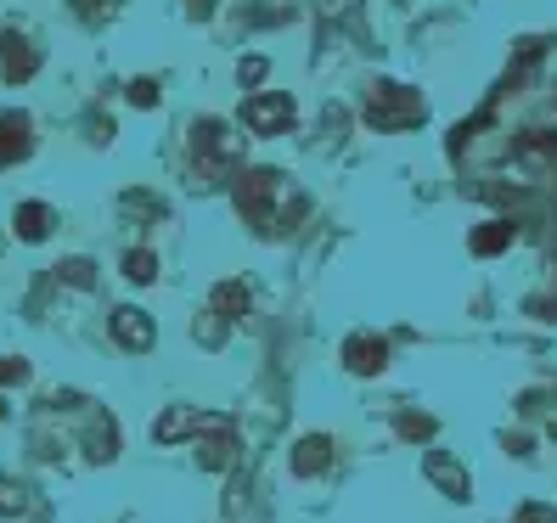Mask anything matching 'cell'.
Segmentation results:
<instances>
[{
    "instance_id": "cell-12",
    "label": "cell",
    "mask_w": 557,
    "mask_h": 523,
    "mask_svg": "<svg viewBox=\"0 0 557 523\" xmlns=\"http://www.w3.org/2000/svg\"><path fill=\"white\" fill-rule=\"evenodd\" d=\"M85 450H90V462H113V456H119V428H113L108 411H96L85 422Z\"/></svg>"
},
{
    "instance_id": "cell-13",
    "label": "cell",
    "mask_w": 557,
    "mask_h": 523,
    "mask_svg": "<svg viewBox=\"0 0 557 523\" xmlns=\"http://www.w3.org/2000/svg\"><path fill=\"white\" fill-rule=\"evenodd\" d=\"M17 237L23 242H46L51 237V209L46 203H23L17 209Z\"/></svg>"
},
{
    "instance_id": "cell-17",
    "label": "cell",
    "mask_w": 557,
    "mask_h": 523,
    "mask_svg": "<svg viewBox=\"0 0 557 523\" xmlns=\"http://www.w3.org/2000/svg\"><path fill=\"white\" fill-rule=\"evenodd\" d=\"M74 12H79L85 23H108V17L119 12V0H74Z\"/></svg>"
},
{
    "instance_id": "cell-14",
    "label": "cell",
    "mask_w": 557,
    "mask_h": 523,
    "mask_svg": "<svg viewBox=\"0 0 557 523\" xmlns=\"http://www.w3.org/2000/svg\"><path fill=\"white\" fill-rule=\"evenodd\" d=\"M124 276H129V282H152V276H158V259H152L147 248H129V253H124Z\"/></svg>"
},
{
    "instance_id": "cell-1",
    "label": "cell",
    "mask_w": 557,
    "mask_h": 523,
    "mask_svg": "<svg viewBox=\"0 0 557 523\" xmlns=\"http://www.w3.org/2000/svg\"><path fill=\"white\" fill-rule=\"evenodd\" d=\"M163 445L170 439H181V434H203V450H198V462L209 468V473H225L232 468V456H237V422L232 416H220V411H186V406H175V411H163L158 416V428H152Z\"/></svg>"
},
{
    "instance_id": "cell-3",
    "label": "cell",
    "mask_w": 557,
    "mask_h": 523,
    "mask_svg": "<svg viewBox=\"0 0 557 523\" xmlns=\"http://www.w3.org/2000/svg\"><path fill=\"white\" fill-rule=\"evenodd\" d=\"M237 163H243V147H237V136L220 119H198L186 129V175H191V186L232 180Z\"/></svg>"
},
{
    "instance_id": "cell-18",
    "label": "cell",
    "mask_w": 557,
    "mask_h": 523,
    "mask_svg": "<svg viewBox=\"0 0 557 523\" xmlns=\"http://www.w3.org/2000/svg\"><path fill=\"white\" fill-rule=\"evenodd\" d=\"M28 507V489L17 478H0V512H23Z\"/></svg>"
},
{
    "instance_id": "cell-20",
    "label": "cell",
    "mask_w": 557,
    "mask_h": 523,
    "mask_svg": "<svg viewBox=\"0 0 557 523\" xmlns=\"http://www.w3.org/2000/svg\"><path fill=\"white\" fill-rule=\"evenodd\" d=\"M259 79H265V57H248L243 62V85H259Z\"/></svg>"
},
{
    "instance_id": "cell-2",
    "label": "cell",
    "mask_w": 557,
    "mask_h": 523,
    "mask_svg": "<svg viewBox=\"0 0 557 523\" xmlns=\"http://www.w3.org/2000/svg\"><path fill=\"white\" fill-rule=\"evenodd\" d=\"M232 180H237V186H232V203H237V214L253 225L259 237L293 232V214H282V198H293L287 175H276V170H248V175H232Z\"/></svg>"
},
{
    "instance_id": "cell-15",
    "label": "cell",
    "mask_w": 557,
    "mask_h": 523,
    "mask_svg": "<svg viewBox=\"0 0 557 523\" xmlns=\"http://www.w3.org/2000/svg\"><path fill=\"white\" fill-rule=\"evenodd\" d=\"M124 96H129V108H158V79H129Z\"/></svg>"
},
{
    "instance_id": "cell-10",
    "label": "cell",
    "mask_w": 557,
    "mask_h": 523,
    "mask_svg": "<svg viewBox=\"0 0 557 523\" xmlns=\"http://www.w3.org/2000/svg\"><path fill=\"white\" fill-rule=\"evenodd\" d=\"M383 361H388V344H383V338H367V333H355V338L344 344V366H349V372H360V377L383 372Z\"/></svg>"
},
{
    "instance_id": "cell-8",
    "label": "cell",
    "mask_w": 557,
    "mask_h": 523,
    "mask_svg": "<svg viewBox=\"0 0 557 523\" xmlns=\"http://www.w3.org/2000/svg\"><path fill=\"white\" fill-rule=\"evenodd\" d=\"M113 344L119 349H129V354H147L152 344H158V326H152V315L147 310H136V304H124V310H113Z\"/></svg>"
},
{
    "instance_id": "cell-9",
    "label": "cell",
    "mask_w": 557,
    "mask_h": 523,
    "mask_svg": "<svg viewBox=\"0 0 557 523\" xmlns=\"http://www.w3.org/2000/svg\"><path fill=\"white\" fill-rule=\"evenodd\" d=\"M35 74H40V51L28 46L23 35H12V28H0V79L28 85Z\"/></svg>"
},
{
    "instance_id": "cell-4",
    "label": "cell",
    "mask_w": 557,
    "mask_h": 523,
    "mask_svg": "<svg viewBox=\"0 0 557 523\" xmlns=\"http://www.w3.org/2000/svg\"><path fill=\"white\" fill-rule=\"evenodd\" d=\"M360 113H367L372 129H406V124L422 119V102H417L411 90H400V85H372V90H367V108H360Z\"/></svg>"
},
{
    "instance_id": "cell-7",
    "label": "cell",
    "mask_w": 557,
    "mask_h": 523,
    "mask_svg": "<svg viewBox=\"0 0 557 523\" xmlns=\"http://www.w3.org/2000/svg\"><path fill=\"white\" fill-rule=\"evenodd\" d=\"M28 152H35V119H28L23 108H7L0 113V170L23 163Z\"/></svg>"
},
{
    "instance_id": "cell-16",
    "label": "cell",
    "mask_w": 557,
    "mask_h": 523,
    "mask_svg": "<svg viewBox=\"0 0 557 523\" xmlns=\"http://www.w3.org/2000/svg\"><path fill=\"white\" fill-rule=\"evenodd\" d=\"M23 388L28 383V361H23V354H0V388Z\"/></svg>"
},
{
    "instance_id": "cell-19",
    "label": "cell",
    "mask_w": 557,
    "mask_h": 523,
    "mask_svg": "<svg viewBox=\"0 0 557 523\" xmlns=\"http://www.w3.org/2000/svg\"><path fill=\"white\" fill-rule=\"evenodd\" d=\"M57 276L69 282V287H96V276H90V259H69V265H62Z\"/></svg>"
},
{
    "instance_id": "cell-22",
    "label": "cell",
    "mask_w": 557,
    "mask_h": 523,
    "mask_svg": "<svg viewBox=\"0 0 557 523\" xmlns=\"http://www.w3.org/2000/svg\"><path fill=\"white\" fill-rule=\"evenodd\" d=\"M0 416H7V406H0Z\"/></svg>"
},
{
    "instance_id": "cell-6",
    "label": "cell",
    "mask_w": 557,
    "mask_h": 523,
    "mask_svg": "<svg viewBox=\"0 0 557 523\" xmlns=\"http://www.w3.org/2000/svg\"><path fill=\"white\" fill-rule=\"evenodd\" d=\"M243 124L248 136H287L293 124H299V108H293V96H248L243 102Z\"/></svg>"
},
{
    "instance_id": "cell-21",
    "label": "cell",
    "mask_w": 557,
    "mask_h": 523,
    "mask_svg": "<svg viewBox=\"0 0 557 523\" xmlns=\"http://www.w3.org/2000/svg\"><path fill=\"white\" fill-rule=\"evenodd\" d=\"M181 7H186L191 17H198V23H203V17H214V0H181Z\"/></svg>"
},
{
    "instance_id": "cell-11",
    "label": "cell",
    "mask_w": 557,
    "mask_h": 523,
    "mask_svg": "<svg viewBox=\"0 0 557 523\" xmlns=\"http://www.w3.org/2000/svg\"><path fill=\"white\" fill-rule=\"evenodd\" d=\"M326 462H333V439L326 434H305L299 445H293V473L299 478H315Z\"/></svg>"
},
{
    "instance_id": "cell-5",
    "label": "cell",
    "mask_w": 557,
    "mask_h": 523,
    "mask_svg": "<svg viewBox=\"0 0 557 523\" xmlns=\"http://www.w3.org/2000/svg\"><path fill=\"white\" fill-rule=\"evenodd\" d=\"M209 315H214V321L198 326V344L220 349V344H225V326H237V321L248 315V287H243V282H220V287L209 292Z\"/></svg>"
}]
</instances>
